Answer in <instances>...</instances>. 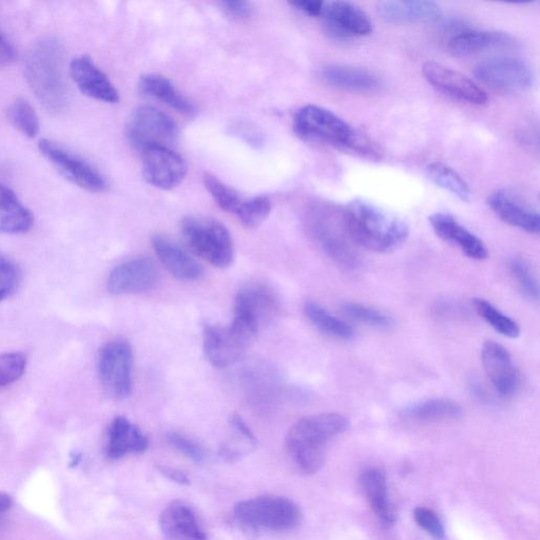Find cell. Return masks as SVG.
<instances>
[{"mask_svg": "<svg viewBox=\"0 0 540 540\" xmlns=\"http://www.w3.org/2000/svg\"><path fill=\"white\" fill-rule=\"evenodd\" d=\"M349 428V419L338 413L303 417L287 433V456L299 472L315 474L325 464L329 443Z\"/></svg>", "mask_w": 540, "mask_h": 540, "instance_id": "6da1fadb", "label": "cell"}, {"mask_svg": "<svg viewBox=\"0 0 540 540\" xmlns=\"http://www.w3.org/2000/svg\"><path fill=\"white\" fill-rule=\"evenodd\" d=\"M342 214L347 234L357 247L391 253L409 238L407 223L371 202L355 200Z\"/></svg>", "mask_w": 540, "mask_h": 540, "instance_id": "7a4b0ae2", "label": "cell"}, {"mask_svg": "<svg viewBox=\"0 0 540 540\" xmlns=\"http://www.w3.org/2000/svg\"><path fill=\"white\" fill-rule=\"evenodd\" d=\"M63 60L62 45L48 37L32 48L26 62L27 81L36 98L56 113L63 111L69 102Z\"/></svg>", "mask_w": 540, "mask_h": 540, "instance_id": "3957f363", "label": "cell"}, {"mask_svg": "<svg viewBox=\"0 0 540 540\" xmlns=\"http://www.w3.org/2000/svg\"><path fill=\"white\" fill-rule=\"evenodd\" d=\"M294 131L306 142L354 150L371 157L377 153L373 144L362 138L349 123L319 106L308 105L301 108L294 120Z\"/></svg>", "mask_w": 540, "mask_h": 540, "instance_id": "277c9868", "label": "cell"}, {"mask_svg": "<svg viewBox=\"0 0 540 540\" xmlns=\"http://www.w3.org/2000/svg\"><path fill=\"white\" fill-rule=\"evenodd\" d=\"M234 516L243 528L254 531L287 532L298 528L302 511L291 499L280 496H259L240 501Z\"/></svg>", "mask_w": 540, "mask_h": 540, "instance_id": "5b68a950", "label": "cell"}, {"mask_svg": "<svg viewBox=\"0 0 540 540\" xmlns=\"http://www.w3.org/2000/svg\"><path fill=\"white\" fill-rule=\"evenodd\" d=\"M182 234L192 252L219 268L234 261V244L229 231L220 222L188 217L182 221Z\"/></svg>", "mask_w": 540, "mask_h": 540, "instance_id": "8992f818", "label": "cell"}, {"mask_svg": "<svg viewBox=\"0 0 540 540\" xmlns=\"http://www.w3.org/2000/svg\"><path fill=\"white\" fill-rule=\"evenodd\" d=\"M311 234L323 252L344 268H354L359 264L355 244L347 234L343 214L329 209L316 210L311 216Z\"/></svg>", "mask_w": 540, "mask_h": 540, "instance_id": "52a82bcc", "label": "cell"}, {"mask_svg": "<svg viewBox=\"0 0 540 540\" xmlns=\"http://www.w3.org/2000/svg\"><path fill=\"white\" fill-rule=\"evenodd\" d=\"M256 337L235 320L228 327L207 324L203 332L205 356L215 368H228L245 355Z\"/></svg>", "mask_w": 540, "mask_h": 540, "instance_id": "ba28073f", "label": "cell"}, {"mask_svg": "<svg viewBox=\"0 0 540 540\" xmlns=\"http://www.w3.org/2000/svg\"><path fill=\"white\" fill-rule=\"evenodd\" d=\"M127 137L130 144L142 152L156 147L171 148L179 138V128L165 112L143 106L133 113Z\"/></svg>", "mask_w": 540, "mask_h": 540, "instance_id": "9c48e42d", "label": "cell"}, {"mask_svg": "<svg viewBox=\"0 0 540 540\" xmlns=\"http://www.w3.org/2000/svg\"><path fill=\"white\" fill-rule=\"evenodd\" d=\"M473 73L480 83L501 92H522L534 84L533 70L516 57H491L477 64Z\"/></svg>", "mask_w": 540, "mask_h": 540, "instance_id": "30bf717a", "label": "cell"}, {"mask_svg": "<svg viewBox=\"0 0 540 540\" xmlns=\"http://www.w3.org/2000/svg\"><path fill=\"white\" fill-rule=\"evenodd\" d=\"M99 376L104 390L115 399H125L132 391V347L114 340L103 346L99 355Z\"/></svg>", "mask_w": 540, "mask_h": 540, "instance_id": "8fae6325", "label": "cell"}, {"mask_svg": "<svg viewBox=\"0 0 540 540\" xmlns=\"http://www.w3.org/2000/svg\"><path fill=\"white\" fill-rule=\"evenodd\" d=\"M43 156L68 181L90 192H104L107 182L100 171L66 148L49 140L40 143Z\"/></svg>", "mask_w": 540, "mask_h": 540, "instance_id": "7c38bea8", "label": "cell"}, {"mask_svg": "<svg viewBox=\"0 0 540 540\" xmlns=\"http://www.w3.org/2000/svg\"><path fill=\"white\" fill-rule=\"evenodd\" d=\"M145 181L153 187L171 190L178 187L187 175L185 160L171 148L156 147L142 152Z\"/></svg>", "mask_w": 540, "mask_h": 540, "instance_id": "4fadbf2b", "label": "cell"}, {"mask_svg": "<svg viewBox=\"0 0 540 540\" xmlns=\"http://www.w3.org/2000/svg\"><path fill=\"white\" fill-rule=\"evenodd\" d=\"M422 73L437 90L461 102L481 106L488 102L487 93L464 74L436 62L423 65Z\"/></svg>", "mask_w": 540, "mask_h": 540, "instance_id": "5bb4252c", "label": "cell"}, {"mask_svg": "<svg viewBox=\"0 0 540 540\" xmlns=\"http://www.w3.org/2000/svg\"><path fill=\"white\" fill-rule=\"evenodd\" d=\"M159 280V270L147 258L127 261L115 267L108 278V289L113 295H134L150 291Z\"/></svg>", "mask_w": 540, "mask_h": 540, "instance_id": "9a60e30c", "label": "cell"}, {"mask_svg": "<svg viewBox=\"0 0 540 540\" xmlns=\"http://www.w3.org/2000/svg\"><path fill=\"white\" fill-rule=\"evenodd\" d=\"M481 361L496 393L510 398L519 389L520 377L509 351L495 341H487L482 346Z\"/></svg>", "mask_w": 540, "mask_h": 540, "instance_id": "2e32d148", "label": "cell"}, {"mask_svg": "<svg viewBox=\"0 0 540 540\" xmlns=\"http://www.w3.org/2000/svg\"><path fill=\"white\" fill-rule=\"evenodd\" d=\"M279 314V302L264 286H248L237 295L235 318L252 326L257 332Z\"/></svg>", "mask_w": 540, "mask_h": 540, "instance_id": "e0dca14e", "label": "cell"}, {"mask_svg": "<svg viewBox=\"0 0 540 540\" xmlns=\"http://www.w3.org/2000/svg\"><path fill=\"white\" fill-rule=\"evenodd\" d=\"M487 202L494 214L505 223L522 229L528 234H539L538 211L514 192L507 189L496 190L488 197Z\"/></svg>", "mask_w": 540, "mask_h": 540, "instance_id": "ac0fdd59", "label": "cell"}, {"mask_svg": "<svg viewBox=\"0 0 540 540\" xmlns=\"http://www.w3.org/2000/svg\"><path fill=\"white\" fill-rule=\"evenodd\" d=\"M321 16L336 37H361L373 32L368 14L349 2L325 3Z\"/></svg>", "mask_w": 540, "mask_h": 540, "instance_id": "d6986e66", "label": "cell"}, {"mask_svg": "<svg viewBox=\"0 0 540 540\" xmlns=\"http://www.w3.org/2000/svg\"><path fill=\"white\" fill-rule=\"evenodd\" d=\"M70 74L77 87L89 98L107 104L120 102L117 88L88 56L77 57L73 60L70 65Z\"/></svg>", "mask_w": 540, "mask_h": 540, "instance_id": "ffe728a7", "label": "cell"}, {"mask_svg": "<svg viewBox=\"0 0 540 540\" xmlns=\"http://www.w3.org/2000/svg\"><path fill=\"white\" fill-rule=\"evenodd\" d=\"M429 222L437 237L457 245L470 259L481 261L489 257L485 243L453 216L437 212L429 218Z\"/></svg>", "mask_w": 540, "mask_h": 540, "instance_id": "44dd1931", "label": "cell"}, {"mask_svg": "<svg viewBox=\"0 0 540 540\" xmlns=\"http://www.w3.org/2000/svg\"><path fill=\"white\" fill-rule=\"evenodd\" d=\"M152 246L168 272L180 281L192 282L203 275L200 263L177 243L164 236H154Z\"/></svg>", "mask_w": 540, "mask_h": 540, "instance_id": "7402d4cb", "label": "cell"}, {"mask_svg": "<svg viewBox=\"0 0 540 540\" xmlns=\"http://www.w3.org/2000/svg\"><path fill=\"white\" fill-rule=\"evenodd\" d=\"M378 15L384 22L393 25L430 23L440 16V8L428 0L412 2H380L376 6Z\"/></svg>", "mask_w": 540, "mask_h": 540, "instance_id": "603a6c76", "label": "cell"}, {"mask_svg": "<svg viewBox=\"0 0 540 540\" xmlns=\"http://www.w3.org/2000/svg\"><path fill=\"white\" fill-rule=\"evenodd\" d=\"M149 448V439L125 417L114 418L108 430L106 454L111 459L143 454Z\"/></svg>", "mask_w": 540, "mask_h": 540, "instance_id": "cb8c5ba5", "label": "cell"}, {"mask_svg": "<svg viewBox=\"0 0 540 540\" xmlns=\"http://www.w3.org/2000/svg\"><path fill=\"white\" fill-rule=\"evenodd\" d=\"M159 525L169 540H207L194 510L182 503H173L164 509Z\"/></svg>", "mask_w": 540, "mask_h": 540, "instance_id": "d4e9b609", "label": "cell"}, {"mask_svg": "<svg viewBox=\"0 0 540 540\" xmlns=\"http://www.w3.org/2000/svg\"><path fill=\"white\" fill-rule=\"evenodd\" d=\"M515 44L514 37L508 33L466 30L450 38L448 49L455 56H470L494 49L511 48Z\"/></svg>", "mask_w": 540, "mask_h": 540, "instance_id": "484cf974", "label": "cell"}, {"mask_svg": "<svg viewBox=\"0 0 540 540\" xmlns=\"http://www.w3.org/2000/svg\"><path fill=\"white\" fill-rule=\"evenodd\" d=\"M363 494L384 524L393 525L396 514L389 494L387 476L378 468L366 469L360 477Z\"/></svg>", "mask_w": 540, "mask_h": 540, "instance_id": "4316f807", "label": "cell"}, {"mask_svg": "<svg viewBox=\"0 0 540 540\" xmlns=\"http://www.w3.org/2000/svg\"><path fill=\"white\" fill-rule=\"evenodd\" d=\"M321 79L341 90L370 93L379 87L377 76L369 70L349 65H329L322 68Z\"/></svg>", "mask_w": 540, "mask_h": 540, "instance_id": "83f0119b", "label": "cell"}, {"mask_svg": "<svg viewBox=\"0 0 540 540\" xmlns=\"http://www.w3.org/2000/svg\"><path fill=\"white\" fill-rule=\"evenodd\" d=\"M33 223L31 211L18 200L15 192L0 184V234H25Z\"/></svg>", "mask_w": 540, "mask_h": 540, "instance_id": "f1b7e54d", "label": "cell"}, {"mask_svg": "<svg viewBox=\"0 0 540 540\" xmlns=\"http://www.w3.org/2000/svg\"><path fill=\"white\" fill-rule=\"evenodd\" d=\"M141 91L149 98L157 100L186 115L196 112V107L165 76L144 75L140 81Z\"/></svg>", "mask_w": 540, "mask_h": 540, "instance_id": "f546056e", "label": "cell"}, {"mask_svg": "<svg viewBox=\"0 0 540 540\" xmlns=\"http://www.w3.org/2000/svg\"><path fill=\"white\" fill-rule=\"evenodd\" d=\"M405 416L415 421H440L456 419L462 411L459 404L445 398L430 399L413 404L404 412Z\"/></svg>", "mask_w": 540, "mask_h": 540, "instance_id": "4dcf8cb0", "label": "cell"}, {"mask_svg": "<svg viewBox=\"0 0 540 540\" xmlns=\"http://www.w3.org/2000/svg\"><path fill=\"white\" fill-rule=\"evenodd\" d=\"M304 313L306 318L327 336L340 340H350L354 337V331L349 324L333 316L315 302H307Z\"/></svg>", "mask_w": 540, "mask_h": 540, "instance_id": "1f68e13d", "label": "cell"}, {"mask_svg": "<svg viewBox=\"0 0 540 540\" xmlns=\"http://www.w3.org/2000/svg\"><path fill=\"white\" fill-rule=\"evenodd\" d=\"M428 178L438 187L443 188L462 202L472 200L470 185L450 166L441 162H434L427 167Z\"/></svg>", "mask_w": 540, "mask_h": 540, "instance_id": "d6a6232c", "label": "cell"}, {"mask_svg": "<svg viewBox=\"0 0 540 540\" xmlns=\"http://www.w3.org/2000/svg\"><path fill=\"white\" fill-rule=\"evenodd\" d=\"M473 305L476 313L484 319L493 329L510 339H516L520 335L519 325L510 317L501 313L497 307L485 299H474Z\"/></svg>", "mask_w": 540, "mask_h": 540, "instance_id": "836d02e7", "label": "cell"}, {"mask_svg": "<svg viewBox=\"0 0 540 540\" xmlns=\"http://www.w3.org/2000/svg\"><path fill=\"white\" fill-rule=\"evenodd\" d=\"M203 182L210 196L214 198L222 210L228 212V214H237L245 199L235 189L225 185L217 177L209 175V173H206Z\"/></svg>", "mask_w": 540, "mask_h": 540, "instance_id": "e575fe53", "label": "cell"}, {"mask_svg": "<svg viewBox=\"0 0 540 540\" xmlns=\"http://www.w3.org/2000/svg\"><path fill=\"white\" fill-rule=\"evenodd\" d=\"M8 118L16 129L30 139L40 132V120L33 107L25 100H16L10 105Z\"/></svg>", "mask_w": 540, "mask_h": 540, "instance_id": "d590c367", "label": "cell"}, {"mask_svg": "<svg viewBox=\"0 0 540 540\" xmlns=\"http://www.w3.org/2000/svg\"><path fill=\"white\" fill-rule=\"evenodd\" d=\"M272 202L267 197L260 196L250 200H244L236 216L247 228L260 226L270 215Z\"/></svg>", "mask_w": 540, "mask_h": 540, "instance_id": "8d00e7d4", "label": "cell"}, {"mask_svg": "<svg viewBox=\"0 0 540 540\" xmlns=\"http://www.w3.org/2000/svg\"><path fill=\"white\" fill-rule=\"evenodd\" d=\"M342 312L352 320L378 327V329H387L393 323L392 318L387 314L376 310L374 307L360 303H345L342 306Z\"/></svg>", "mask_w": 540, "mask_h": 540, "instance_id": "74e56055", "label": "cell"}, {"mask_svg": "<svg viewBox=\"0 0 540 540\" xmlns=\"http://www.w3.org/2000/svg\"><path fill=\"white\" fill-rule=\"evenodd\" d=\"M511 274L520 291L531 301L539 298L538 279L531 265L520 258H515L510 263Z\"/></svg>", "mask_w": 540, "mask_h": 540, "instance_id": "f35d334b", "label": "cell"}, {"mask_svg": "<svg viewBox=\"0 0 540 540\" xmlns=\"http://www.w3.org/2000/svg\"><path fill=\"white\" fill-rule=\"evenodd\" d=\"M27 359L21 353L0 355V389L21 379L26 371Z\"/></svg>", "mask_w": 540, "mask_h": 540, "instance_id": "ab89813d", "label": "cell"}, {"mask_svg": "<svg viewBox=\"0 0 540 540\" xmlns=\"http://www.w3.org/2000/svg\"><path fill=\"white\" fill-rule=\"evenodd\" d=\"M21 283V272L17 265L0 254V301L14 295Z\"/></svg>", "mask_w": 540, "mask_h": 540, "instance_id": "60d3db41", "label": "cell"}, {"mask_svg": "<svg viewBox=\"0 0 540 540\" xmlns=\"http://www.w3.org/2000/svg\"><path fill=\"white\" fill-rule=\"evenodd\" d=\"M170 446L178 450L192 461L201 464L205 459V451L194 439L188 438L179 433H171L167 436Z\"/></svg>", "mask_w": 540, "mask_h": 540, "instance_id": "b9f144b4", "label": "cell"}, {"mask_svg": "<svg viewBox=\"0 0 540 540\" xmlns=\"http://www.w3.org/2000/svg\"><path fill=\"white\" fill-rule=\"evenodd\" d=\"M414 517L417 525L434 538L441 540L446 537L445 527H443L441 520L432 510L417 508Z\"/></svg>", "mask_w": 540, "mask_h": 540, "instance_id": "7bdbcfd3", "label": "cell"}, {"mask_svg": "<svg viewBox=\"0 0 540 540\" xmlns=\"http://www.w3.org/2000/svg\"><path fill=\"white\" fill-rule=\"evenodd\" d=\"M224 12L235 19H244L252 15L253 7L252 4L243 2H235V0H230V2H224L221 4Z\"/></svg>", "mask_w": 540, "mask_h": 540, "instance_id": "ee69618b", "label": "cell"}, {"mask_svg": "<svg viewBox=\"0 0 540 540\" xmlns=\"http://www.w3.org/2000/svg\"><path fill=\"white\" fill-rule=\"evenodd\" d=\"M16 49L9 38L0 30V67L11 66L16 60Z\"/></svg>", "mask_w": 540, "mask_h": 540, "instance_id": "f6af8a7d", "label": "cell"}, {"mask_svg": "<svg viewBox=\"0 0 540 540\" xmlns=\"http://www.w3.org/2000/svg\"><path fill=\"white\" fill-rule=\"evenodd\" d=\"M324 4L319 0H304V2H297L292 5L307 15L317 17L322 15Z\"/></svg>", "mask_w": 540, "mask_h": 540, "instance_id": "bcb514c9", "label": "cell"}, {"mask_svg": "<svg viewBox=\"0 0 540 540\" xmlns=\"http://www.w3.org/2000/svg\"><path fill=\"white\" fill-rule=\"evenodd\" d=\"M159 471L166 478H168L169 480H171L173 482H177V484H179V485L188 486L190 484V480H189L188 476L184 472H182V471H180L178 469L170 468V467H166V466H160Z\"/></svg>", "mask_w": 540, "mask_h": 540, "instance_id": "7dc6e473", "label": "cell"}, {"mask_svg": "<svg viewBox=\"0 0 540 540\" xmlns=\"http://www.w3.org/2000/svg\"><path fill=\"white\" fill-rule=\"evenodd\" d=\"M12 505L13 501L11 496L0 492V522H2L4 515L11 509Z\"/></svg>", "mask_w": 540, "mask_h": 540, "instance_id": "c3c4849f", "label": "cell"}, {"mask_svg": "<svg viewBox=\"0 0 540 540\" xmlns=\"http://www.w3.org/2000/svg\"><path fill=\"white\" fill-rule=\"evenodd\" d=\"M81 458H82L81 455H74L73 460L71 461V466L75 467V466L79 465L80 462H81Z\"/></svg>", "mask_w": 540, "mask_h": 540, "instance_id": "681fc988", "label": "cell"}]
</instances>
